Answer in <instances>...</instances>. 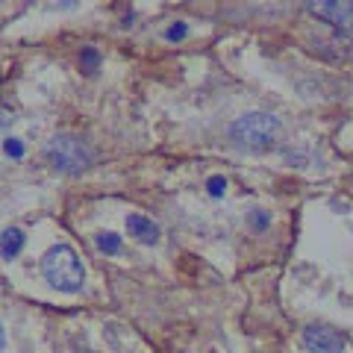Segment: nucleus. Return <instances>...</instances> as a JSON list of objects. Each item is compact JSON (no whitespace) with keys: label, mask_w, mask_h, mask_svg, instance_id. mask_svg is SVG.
I'll return each mask as SVG.
<instances>
[{"label":"nucleus","mask_w":353,"mask_h":353,"mask_svg":"<svg viewBox=\"0 0 353 353\" xmlns=\"http://www.w3.org/2000/svg\"><path fill=\"white\" fill-rule=\"evenodd\" d=\"M41 271H44V280H48L53 289H59L65 294H74L83 289L85 283V268L77 250L68 245H53L41 259Z\"/></svg>","instance_id":"1"},{"label":"nucleus","mask_w":353,"mask_h":353,"mask_svg":"<svg viewBox=\"0 0 353 353\" xmlns=\"http://www.w3.org/2000/svg\"><path fill=\"white\" fill-rule=\"evenodd\" d=\"M230 136H233L239 148L271 150L283 136V124H280V118H274L268 112H248L230 127Z\"/></svg>","instance_id":"2"},{"label":"nucleus","mask_w":353,"mask_h":353,"mask_svg":"<svg viewBox=\"0 0 353 353\" xmlns=\"http://www.w3.org/2000/svg\"><path fill=\"white\" fill-rule=\"evenodd\" d=\"M48 162L62 174H80L94 162V150L77 136H57L48 145Z\"/></svg>","instance_id":"3"},{"label":"nucleus","mask_w":353,"mask_h":353,"mask_svg":"<svg viewBox=\"0 0 353 353\" xmlns=\"http://www.w3.org/2000/svg\"><path fill=\"white\" fill-rule=\"evenodd\" d=\"M303 347L309 353H345L347 339L333 327L312 324V327L303 330Z\"/></svg>","instance_id":"4"},{"label":"nucleus","mask_w":353,"mask_h":353,"mask_svg":"<svg viewBox=\"0 0 353 353\" xmlns=\"http://www.w3.org/2000/svg\"><path fill=\"white\" fill-rule=\"evenodd\" d=\"M309 15L327 21L341 32H353V3L350 0H330V3H309Z\"/></svg>","instance_id":"5"},{"label":"nucleus","mask_w":353,"mask_h":353,"mask_svg":"<svg viewBox=\"0 0 353 353\" xmlns=\"http://www.w3.org/2000/svg\"><path fill=\"white\" fill-rule=\"evenodd\" d=\"M127 230H130L132 239L141 241V245H157V241H159V227L153 224L150 218L139 215V212H132V215L127 218Z\"/></svg>","instance_id":"6"},{"label":"nucleus","mask_w":353,"mask_h":353,"mask_svg":"<svg viewBox=\"0 0 353 353\" xmlns=\"http://www.w3.org/2000/svg\"><path fill=\"white\" fill-rule=\"evenodd\" d=\"M24 250V233L18 227H9L3 236H0V256L3 259H15L18 253Z\"/></svg>","instance_id":"7"},{"label":"nucleus","mask_w":353,"mask_h":353,"mask_svg":"<svg viewBox=\"0 0 353 353\" xmlns=\"http://www.w3.org/2000/svg\"><path fill=\"white\" fill-rule=\"evenodd\" d=\"M80 65H83V71L94 74L97 68H101V53H97L94 48H83V53H80Z\"/></svg>","instance_id":"8"},{"label":"nucleus","mask_w":353,"mask_h":353,"mask_svg":"<svg viewBox=\"0 0 353 353\" xmlns=\"http://www.w3.org/2000/svg\"><path fill=\"white\" fill-rule=\"evenodd\" d=\"M94 241H97V248L106 250V253H118L121 250V239L115 233H97Z\"/></svg>","instance_id":"9"},{"label":"nucleus","mask_w":353,"mask_h":353,"mask_svg":"<svg viewBox=\"0 0 353 353\" xmlns=\"http://www.w3.org/2000/svg\"><path fill=\"white\" fill-rule=\"evenodd\" d=\"M9 115H12V103H9V97L3 92V83H0V124H6Z\"/></svg>","instance_id":"10"},{"label":"nucleus","mask_w":353,"mask_h":353,"mask_svg":"<svg viewBox=\"0 0 353 353\" xmlns=\"http://www.w3.org/2000/svg\"><path fill=\"white\" fill-rule=\"evenodd\" d=\"M206 189H209V194H212V197H221V194H224V189H227V183H224V176H209V183H206Z\"/></svg>","instance_id":"11"},{"label":"nucleus","mask_w":353,"mask_h":353,"mask_svg":"<svg viewBox=\"0 0 353 353\" xmlns=\"http://www.w3.org/2000/svg\"><path fill=\"white\" fill-rule=\"evenodd\" d=\"M6 153H9V157H24V148H21L18 139H9L6 141Z\"/></svg>","instance_id":"12"},{"label":"nucleus","mask_w":353,"mask_h":353,"mask_svg":"<svg viewBox=\"0 0 353 353\" xmlns=\"http://www.w3.org/2000/svg\"><path fill=\"white\" fill-rule=\"evenodd\" d=\"M183 36H185V24H176V27H171V30H168V39H171V41L183 39Z\"/></svg>","instance_id":"13"},{"label":"nucleus","mask_w":353,"mask_h":353,"mask_svg":"<svg viewBox=\"0 0 353 353\" xmlns=\"http://www.w3.org/2000/svg\"><path fill=\"white\" fill-rule=\"evenodd\" d=\"M3 345H6V333H3V324H0V350H3Z\"/></svg>","instance_id":"14"}]
</instances>
